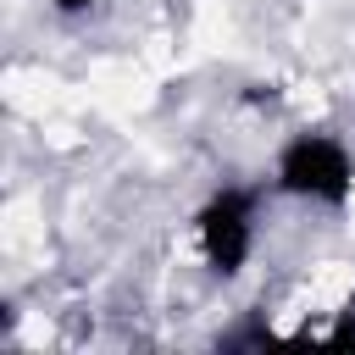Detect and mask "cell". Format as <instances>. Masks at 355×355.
I'll return each mask as SVG.
<instances>
[{
    "label": "cell",
    "instance_id": "6da1fadb",
    "mask_svg": "<svg viewBox=\"0 0 355 355\" xmlns=\"http://www.w3.org/2000/svg\"><path fill=\"white\" fill-rule=\"evenodd\" d=\"M272 189L288 200L322 205V211H344L355 200V155L338 133L305 128V133L283 139V150L272 161Z\"/></svg>",
    "mask_w": 355,
    "mask_h": 355
},
{
    "label": "cell",
    "instance_id": "7a4b0ae2",
    "mask_svg": "<svg viewBox=\"0 0 355 355\" xmlns=\"http://www.w3.org/2000/svg\"><path fill=\"white\" fill-rule=\"evenodd\" d=\"M261 183H222L194 211V250L211 277H239L255 255V222H261Z\"/></svg>",
    "mask_w": 355,
    "mask_h": 355
},
{
    "label": "cell",
    "instance_id": "3957f363",
    "mask_svg": "<svg viewBox=\"0 0 355 355\" xmlns=\"http://www.w3.org/2000/svg\"><path fill=\"white\" fill-rule=\"evenodd\" d=\"M94 6H100V0H50V11H55V17H89Z\"/></svg>",
    "mask_w": 355,
    "mask_h": 355
}]
</instances>
